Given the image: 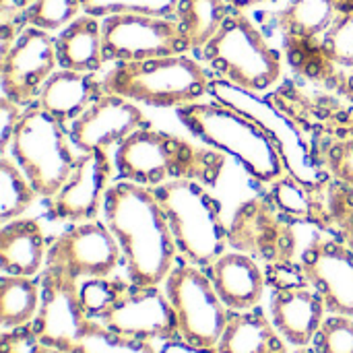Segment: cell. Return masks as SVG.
Here are the masks:
<instances>
[{
    "instance_id": "obj_1",
    "label": "cell",
    "mask_w": 353,
    "mask_h": 353,
    "mask_svg": "<svg viewBox=\"0 0 353 353\" xmlns=\"http://www.w3.org/2000/svg\"><path fill=\"white\" fill-rule=\"evenodd\" d=\"M103 221L120 244L128 281L163 285L180 252L155 192L126 180L114 182L105 194Z\"/></svg>"
},
{
    "instance_id": "obj_2",
    "label": "cell",
    "mask_w": 353,
    "mask_h": 353,
    "mask_svg": "<svg viewBox=\"0 0 353 353\" xmlns=\"http://www.w3.org/2000/svg\"><path fill=\"white\" fill-rule=\"evenodd\" d=\"M112 155L118 180L145 188L176 180H196L209 188L217 186L228 159V155L217 149L192 143L174 132L157 130L151 124L132 132Z\"/></svg>"
},
{
    "instance_id": "obj_3",
    "label": "cell",
    "mask_w": 353,
    "mask_h": 353,
    "mask_svg": "<svg viewBox=\"0 0 353 353\" xmlns=\"http://www.w3.org/2000/svg\"><path fill=\"white\" fill-rule=\"evenodd\" d=\"M176 116L199 143L234 157L254 182L269 186L285 172L269 134L244 112L213 99L178 108Z\"/></svg>"
},
{
    "instance_id": "obj_4",
    "label": "cell",
    "mask_w": 353,
    "mask_h": 353,
    "mask_svg": "<svg viewBox=\"0 0 353 353\" xmlns=\"http://www.w3.org/2000/svg\"><path fill=\"white\" fill-rule=\"evenodd\" d=\"M211 74L192 54L114 62L103 72L105 93L149 108H184L211 95Z\"/></svg>"
},
{
    "instance_id": "obj_5",
    "label": "cell",
    "mask_w": 353,
    "mask_h": 353,
    "mask_svg": "<svg viewBox=\"0 0 353 353\" xmlns=\"http://www.w3.org/2000/svg\"><path fill=\"white\" fill-rule=\"evenodd\" d=\"M196 58L215 79L252 93L267 95L283 79L281 52L271 46L246 8L238 6L232 8L219 33Z\"/></svg>"
},
{
    "instance_id": "obj_6",
    "label": "cell",
    "mask_w": 353,
    "mask_h": 353,
    "mask_svg": "<svg viewBox=\"0 0 353 353\" xmlns=\"http://www.w3.org/2000/svg\"><path fill=\"white\" fill-rule=\"evenodd\" d=\"M168 217L180 261L207 269L230 244L223 209L209 186L196 180H176L151 188Z\"/></svg>"
},
{
    "instance_id": "obj_7",
    "label": "cell",
    "mask_w": 353,
    "mask_h": 353,
    "mask_svg": "<svg viewBox=\"0 0 353 353\" xmlns=\"http://www.w3.org/2000/svg\"><path fill=\"white\" fill-rule=\"evenodd\" d=\"M8 155L19 163L43 201L58 192L79 157L68 126L43 112L37 103L23 108L8 145Z\"/></svg>"
},
{
    "instance_id": "obj_8",
    "label": "cell",
    "mask_w": 353,
    "mask_h": 353,
    "mask_svg": "<svg viewBox=\"0 0 353 353\" xmlns=\"http://www.w3.org/2000/svg\"><path fill=\"white\" fill-rule=\"evenodd\" d=\"M211 97L252 118L277 147L288 174L316 190H323L331 182L329 172L319 161L312 145L306 141V134L269 95L244 91L228 81L213 77Z\"/></svg>"
},
{
    "instance_id": "obj_9",
    "label": "cell",
    "mask_w": 353,
    "mask_h": 353,
    "mask_svg": "<svg viewBox=\"0 0 353 353\" xmlns=\"http://www.w3.org/2000/svg\"><path fill=\"white\" fill-rule=\"evenodd\" d=\"M163 290L174 306L180 339L192 347H217L230 319V308L219 298L203 267L178 261L168 275Z\"/></svg>"
},
{
    "instance_id": "obj_10",
    "label": "cell",
    "mask_w": 353,
    "mask_h": 353,
    "mask_svg": "<svg viewBox=\"0 0 353 353\" xmlns=\"http://www.w3.org/2000/svg\"><path fill=\"white\" fill-rule=\"evenodd\" d=\"M108 62H134L159 56L190 54L188 41L174 17L112 14L101 19Z\"/></svg>"
},
{
    "instance_id": "obj_11",
    "label": "cell",
    "mask_w": 353,
    "mask_h": 353,
    "mask_svg": "<svg viewBox=\"0 0 353 353\" xmlns=\"http://www.w3.org/2000/svg\"><path fill=\"white\" fill-rule=\"evenodd\" d=\"M39 283L41 304L35 321L29 325L31 337L35 343L70 353L89 321L81 304V281L66 269L46 263Z\"/></svg>"
},
{
    "instance_id": "obj_12",
    "label": "cell",
    "mask_w": 353,
    "mask_h": 353,
    "mask_svg": "<svg viewBox=\"0 0 353 353\" xmlns=\"http://www.w3.org/2000/svg\"><path fill=\"white\" fill-rule=\"evenodd\" d=\"M230 230V244L256 261H267L273 269L288 267L294 252V228L273 203L265 196L242 201L236 209Z\"/></svg>"
},
{
    "instance_id": "obj_13",
    "label": "cell",
    "mask_w": 353,
    "mask_h": 353,
    "mask_svg": "<svg viewBox=\"0 0 353 353\" xmlns=\"http://www.w3.org/2000/svg\"><path fill=\"white\" fill-rule=\"evenodd\" d=\"M116 165L112 151H83L79 153L70 174L58 192L48 199V217L52 221L81 223L97 219L103 213V203L114 184Z\"/></svg>"
},
{
    "instance_id": "obj_14",
    "label": "cell",
    "mask_w": 353,
    "mask_h": 353,
    "mask_svg": "<svg viewBox=\"0 0 353 353\" xmlns=\"http://www.w3.org/2000/svg\"><path fill=\"white\" fill-rule=\"evenodd\" d=\"M58 68L56 35L37 27H25L14 43L2 54V97L21 108L35 103L41 87Z\"/></svg>"
},
{
    "instance_id": "obj_15",
    "label": "cell",
    "mask_w": 353,
    "mask_h": 353,
    "mask_svg": "<svg viewBox=\"0 0 353 353\" xmlns=\"http://www.w3.org/2000/svg\"><path fill=\"white\" fill-rule=\"evenodd\" d=\"M48 263L66 269L79 281L110 277L122 263V250L108 223L91 219L70 223L68 230L52 240Z\"/></svg>"
},
{
    "instance_id": "obj_16",
    "label": "cell",
    "mask_w": 353,
    "mask_h": 353,
    "mask_svg": "<svg viewBox=\"0 0 353 353\" xmlns=\"http://www.w3.org/2000/svg\"><path fill=\"white\" fill-rule=\"evenodd\" d=\"M300 273L329 314L353 316V250L335 234H319L300 256Z\"/></svg>"
},
{
    "instance_id": "obj_17",
    "label": "cell",
    "mask_w": 353,
    "mask_h": 353,
    "mask_svg": "<svg viewBox=\"0 0 353 353\" xmlns=\"http://www.w3.org/2000/svg\"><path fill=\"white\" fill-rule=\"evenodd\" d=\"M116 333L143 341H178L180 329L174 306L161 285L128 283L114 308L101 319Z\"/></svg>"
},
{
    "instance_id": "obj_18",
    "label": "cell",
    "mask_w": 353,
    "mask_h": 353,
    "mask_svg": "<svg viewBox=\"0 0 353 353\" xmlns=\"http://www.w3.org/2000/svg\"><path fill=\"white\" fill-rule=\"evenodd\" d=\"M269 97L298 124L306 137H312L314 143L353 139V105L343 103L331 93L300 87L294 81H288Z\"/></svg>"
},
{
    "instance_id": "obj_19",
    "label": "cell",
    "mask_w": 353,
    "mask_h": 353,
    "mask_svg": "<svg viewBox=\"0 0 353 353\" xmlns=\"http://www.w3.org/2000/svg\"><path fill=\"white\" fill-rule=\"evenodd\" d=\"M149 124L139 103L122 95L103 93L68 126V134L74 149L81 153L99 149L112 151L132 132Z\"/></svg>"
},
{
    "instance_id": "obj_20",
    "label": "cell",
    "mask_w": 353,
    "mask_h": 353,
    "mask_svg": "<svg viewBox=\"0 0 353 353\" xmlns=\"http://www.w3.org/2000/svg\"><path fill=\"white\" fill-rule=\"evenodd\" d=\"M269 314L283 339L292 347L302 350L314 343L329 310L321 294L310 283H292L275 290Z\"/></svg>"
},
{
    "instance_id": "obj_21",
    "label": "cell",
    "mask_w": 353,
    "mask_h": 353,
    "mask_svg": "<svg viewBox=\"0 0 353 353\" xmlns=\"http://www.w3.org/2000/svg\"><path fill=\"white\" fill-rule=\"evenodd\" d=\"M205 271L230 310H250L261 304L267 275L254 256L242 250H225Z\"/></svg>"
},
{
    "instance_id": "obj_22",
    "label": "cell",
    "mask_w": 353,
    "mask_h": 353,
    "mask_svg": "<svg viewBox=\"0 0 353 353\" xmlns=\"http://www.w3.org/2000/svg\"><path fill=\"white\" fill-rule=\"evenodd\" d=\"M103 93V81L97 72L58 68L41 87L35 103L64 126H70Z\"/></svg>"
},
{
    "instance_id": "obj_23",
    "label": "cell",
    "mask_w": 353,
    "mask_h": 353,
    "mask_svg": "<svg viewBox=\"0 0 353 353\" xmlns=\"http://www.w3.org/2000/svg\"><path fill=\"white\" fill-rule=\"evenodd\" d=\"M48 248L37 219L19 217L0 228V267L6 275L39 277L48 263Z\"/></svg>"
},
{
    "instance_id": "obj_24",
    "label": "cell",
    "mask_w": 353,
    "mask_h": 353,
    "mask_svg": "<svg viewBox=\"0 0 353 353\" xmlns=\"http://www.w3.org/2000/svg\"><path fill=\"white\" fill-rule=\"evenodd\" d=\"M215 353H292L290 343L277 331L265 310H230L228 325Z\"/></svg>"
},
{
    "instance_id": "obj_25",
    "label": "cell",
    "mask_w": 353,
    "mask_h": 353,
    "mask_svg": "<svg viewBox=\"0 0 353 353\" xmlns=\"http://www.w3.org/2000/svg\"><path fill=\"white\" fill-rule=\"evenodd\" d=\"M56 54L60 68L79 72H99L105 64L101 19L79 14L70 25L56 33Z\"/></svg>"
},
{
    "instance_id": "obj_26",
    "label": "cell",
    "mask_w": 353,
    "mask_h": 353,
    "mask_svg": "<svg viewBox=\"0 0 353 353\" xmlns=\"http://www.w3.org/2000/svg\"><path fill=\"white\" fill-rule=\"evenodd\" d=\"M325 188L316 190L304 184L302 180L294 178L292 174L283 172L275 182L269 184L267 196L288 219L310 223L331 234V213H329Z\"/></svg>"
},
{
    "instance_id": "obj_27",
    "label": "cell",
    "mask_w": 353,
    "mask_h": 353,
    "mask_svg": "<svg viewBox=\"0 0 353 353\" xmlns=\"http://www.w3.org/2000/svg\"><path fill=\"white\" fill-rule=\"evenodd\" d=\"M339 14L337 0H288L275 19L283 41H321Z\"/></svg>"
},
{
    "instance_id": "obj_28",
    "label": "cell",
    "mask_w": 353,
    "mask_h": 353,
    "mask_svg": "<svg viewBox=\"0 0 353 353\" xmlns=\"http://www.w3.org/2000/svg\"><path fill=\"white\" fill-rule=\"evenodd\" d=\"M232 8L234 4L230 0H178L174 19L188 41L192 56H199L219 33Z\"/></svg>"
},
{
    "instance_id": "obj_29",
    "label": "cell",
    "mask_w": 353,
    "mask_h": 353,
    "mask_svg": "<svg viewBox=\"0 0 353 353\" xmlns=\"http://www.w3.org/2000/svg\"><path fill=\"white\" fill-rule=\"evenodd\" d=\"M41 304V283L37 277L2 273L0 279V323L6 331L27 329Z\"/></svg>"
},
{
    "instance_id": "obj_30",
    "label": "cell",
    "mask_w": 353,
    "mask_h": 353,
    "mask_svg": "<svg viewBox=\"0 0 353 353\" xmlns=\"http://www.w3.org/2000/svg\"><path fill=\"white\" fill-rule=\"evenodd\" d=\"M41 199L19 163L6 153L0 157V223L23 217Z\"/></svg>"
},
{
    "instance_id": "obj_31",
    "label": "cell",
    "mask_w": 353,
    "mask_h": 353,
    "mask_svg": "<svg viewBox=\"0 0 353 353\" xmlns=\"http://www.w3.org/2000/svg\"><path fill=\"white\" fill-rule=\"evenodd\" d=\"M70 353H159L153 341L134 339L112 331L101 321L89 319Z\"/></svg>"
},
{
    "instance_id": "obj_32",
    "label": "cell",
    "mask_w": 353,
    "mask_h": 353,
    "mask_svg": "<svg viewBox=\"0 0 353 353\" xmlns=\"http://www.w3.org/2000/svg\"><path fill=\"white\" fill-rule=\"evenodd\" d=\"M128 279H114L110 277H91V279H83L81 281V304L83 310L87 314V319L93 321H101L112 308L114 304L120 300V296L124 294V290L128 288Z\"/></svg>"
},
{
    "instance_id": "obj_33",
    "label": "cell",
    "mask_w": 353,
    "mask_h": 353,
    "mask_svg": "<svg viewBox=\"0 0 353 353\" xmlns=\"http://www.w3.org/2000/svg\"><path fill=\"white\" fill-rule=\"evenodd\" d=\"M83 14V0H35L25 8V21L29 27L58 33Z\"/></svg>"
},
{
    "instance_id": "obj_34",
    "label": "cell",
    "mask_w": 353,
    "mask_h": 353,
    "mask_svg": "<svg viewBox=\"0 0 353 353\" xmlns=\"http://www.w3.org/2000/svg\"><path fill=\"white\" fill-rule=\"evenodd\" d=\"M329 62L343 74L353 70V8L341 12L321 39Z\"/></svg>"
},
{
    "instance_id": "obj_35",
    "label": "cell",
    "mask_w": 353,
    "mask_h": 353,
    "mask_svg": "<svg viewBox=\"0 0 353 353\" xmlns=\"http://www.w3.org/2000/svg\"><path fill=\"white\" fill-rule=\"evenodd\" d=\"M178 0H83V12L97 19L112 14H153L174 17Z\"/></svg>"
},
{
    "instance_id": "obj_36",
    "label": "cell",
    "mask_w": 353,
    "mask_h": 353,
    "mask_svg": "<svg viewBox=\"0 0 353 353\" xmlns=\"http://www.w3.org/2000/svg\"><path fill=\"white\" fill-rule=\"evenodd\" d=\"M312 149L329 176L353 190V139L316 141Z\"/></svg>"
},
{
    "instance_id": "obj_37",
    "label": "cell",
    "mask_w": 353,
    "mask_h": 353,
    "mask_svg": "<svg viewBox=\"0 0 353 353\" xmlns=\"http://www.w3.org/2000/svg\"><path fill=\"white\" fill-rule=\"evenodd\" d=\"M325 196L331 213V234L339 236L353 250V190L331 178Z\"/></svg>"
},
{
    "instance_id": "obj_38",
    "label": "cell",
    "mask_w": 353,
    "mask_h": 353,
    "mask_svg": "<svg viewBox=\"0 0 353 353\" xmlns=\"http://www.w3.org/2000/svg\"><path fill=\"white\" fill-rule=\"evenodd\" d=\"M312 345L316 353H353V316L327 314Z\"/></svg>"
},
{
    "instance_id": "obj_39",
    "label": "cell",
    "mask_w": 353,
    "mask_h": 353,
    "mask_svg": "<svg viewBox=\"0 0 353 353\" xmlns=\"http://www.w3.org/2000/svg\"><path fill=\"white\" fill-rule=\"evenodd\" d=\"M23 114V108L14 101L2 97L0 99V153H8V145L12 139V132L17 128V122Z\"/></svg>"
},
{
    "instance_id": "obj_40",
    "label": "cell",
    "mask_w": 353,
    "mask_h": 353,
    "mask_svg": "<svg viewBox=\"0 0 353 353\" xmlns=\"http://www.w3.org/2000/svg\"><path fill=\"white\" fill-rule=\"evenodd\" d=\"M159 353H215L213 350H201V347H192L188 343H184L182 339L178 341H168L165 347Z\"/></svg>"
},
{
    "instance_id": "obj_41",
    "label": "cell",
    "mask_w": 353,
    "mask_h": 353,
    "mask_svg": "<svg viewBox=\"0 0 353 353\" xmlns=\"http://www.w3.org/2000/svg\"><path fill=\"white\" fill-rule=\"evenodd\" d=\"M339 95L353 105V70H350V72L343 77V83H341V87H339Z\"/></svg>"
},
{
    "instance_id": "obj_42",
    "label": "cell",
    "mask_w": 353,
    "mask_h": 353,
    "mask_svg": "<svg viewBox=\"0 0 353 353\" xmlns=\"http://www.w3.org/2000/svg\"><path fill=\"white\" fill-rule=\"evenodd\" d=\"M35 0H0L2 8H17V10H25L29 4H33Z\"/></svg>"
},
{
    "instance_id": "obj_43",
    "label": "cell",
    "mask_w": 353,
    "mask_h": 353,
    "mask_svg": "<svg viewBox=\"0 0 353 353\" xmlns=\"http://www.w3.org/2000/svg\"><path fill=\"white\" fill-rule=\"evenodd\" d=\"M27 353H64L60 350H54V347H48V345H41V343H35L31 341L29 347H27Z\"/></svg>"
},
{
    "instance_id": "obj_44",
    "label": "cell",
    "mask_w": 353,
    "mask_h": 353,
    "mask_svg": "<svg viewBox=\"0 0 353 353\" xmlns=\"http://www.w3.org/2000/svg\"><path fill=\"white\" fill-rule=\"evenodd\" d=\"M230 2L238 8H250V6H256L263 2H275V0H230Z\"/></svg>"
},
{
    "instance_id": "obj_45",
    "label": "cell",
    "mask_w": 353,
    "mask_h": 353,
    "mask_svg": "<svg viewBox=\"0 0 353 353\" xmlns=\"http://www.w3.org/2000/svg\"><path fill=\"white\" fill-rule=\"evenodd\" d=\"M337 6H339V12H347L353 8V0H337Z\"/></svg>"
},
{
    "instance_id": "obj_46",
    "label": "cell",
    "mask_w": 353,
    "mask_h": 353,
    "mask_svg": "<svg viewBox=\"0 0 353 353\" xmlns=\"http://www.w3.org/2000/svg\"><path fill=\"white\" fill-rule=\"evenodd\" d=\"M294 353H316L314 350H310V347H302V350H296Z\"/></svg>"
}]
</instances>
